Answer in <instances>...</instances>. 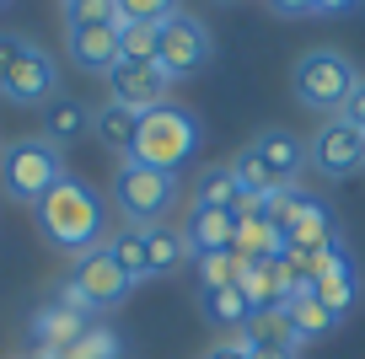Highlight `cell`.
I'll use <instances>...</instances> for the list:
<instances>
[{"label": "cell", "instance_id": "d4e9b609", "mask_svg": "<svg viewBox=\"0 0 365 359\" xmlns=\"http://www.w3.org/2000/svg\"><path fill=\"white\" fill-rule=\"evenodd\" d=\"M199 284H205V295H215V290H231L237 284V274H242V258L237 252H199Z\"/></svg>", "mask_w": 365, "mask_h": 359}, {"label": "cell", "instance_id": "f1b7e54d", "mask_svg": "<svg viewBox=\"0 0 365 359\" xmlns=\"http://www.w3.org/2000/svg\"><path fill=\"white\" fill-rule=\"evenodd\" d=\"M70 27H118L124 16H118V0H76V6H65Z\"/></svg>", "mask_w": 365, "mask_h": 359}, {"label": "cell", "instance_id": "f35d334b", "mask_svg": "<svg viewBox=\"0 0 365 359\" xmlns=\"http://www.w3.org/2000/svg\"><path fill=\"white\" fill-rule=\"evenodd\" d=\"M0 150H6V145H0Z\"/></svg>", "mask_w": 365, "mask_h": 359}, {"label": "cell", "instance_id": "3957f363", "mask_svg": "<svg viewBox=\"0 0 365 359\" xmlns=\"http://www.w3.org/2000/svg\"><path fill=\"white\" fill-rule=\"evenodd\" d=\"M59 177H65V156L48 140H16L0 150V188L16 204H38Z\"/></svg>", "mask_w": 365, "mask_h": 359}, {"label": "cell", "instance_id": "8fae6325", "mask_svg": "<svg viewBox=\"0 0 365 359\" xmlns=\"http://www.w3.org/2000/svg\"><path fill=\"white\" fill-rule=\"evenodd\" d=\"M108 91H113V102L129 108V113L167 108V76H161L156 65H113L108 70Z\"/></svg>", "mask_w": 365, "mask_h": 359}, {"label": "cell", "instance_id": "e0dca14e", "mask_svg": "<svg viewBox=\"0 0 365 359\" xmlns=\"http://www.w3.org/2000/svg\"><path fill=\"white\" fill-rule=\"evenodd\" d=\"M285 241H290V247H307V252H317V247H328V241H339V225H333V214L322 209L317 199H307V204L296 209V220H290Z\"/></svg>", "mask_w": 365, "mask_h": 359}, {"label": "cell", "instance_id": "836d02e7", "mask_svg": "<svg viewBox=\"0 0 365 359\" xmlns=\"http://www.w3.org/2000/svg\"><path fill=\"white\" fill-rule=\"evenodd\" d=\"M205 359H252V348H247V338H231V343H215Z\"/></svg>", "mask_w": 365, "mask_h": 359}, {"label": "cell", "instance_id": "4dcf8cb0", "mask_svg": "<svg viewBox=\"0 0 365 359\" xmlns=\"http://www.w3.org/2000/svg\"><path fill=\"white\" fill-rule=\"evenodd\" d=\"M27 48H33V43H27L22 33H0V86H6V76H11V70L22 65V54H27Z\"/></svg>", "mask_w": 365, "mask_h": 359}, {"label": "cell", "instance_id": "7c38bea8", "mask_svg": "<svg viewBox=\"0 0 365 359\" xmlns=\"http://www.w3.org/2000/svg\"><path fill=\"white\" fill-rule=\"evenodd\" d=\"M27 333H33L38 354H70V343L86 333V316H76V311H65L59 301H48V306L33 311V327H27Z\"/></svg>", "mask_w": 365, "mask_h": 359}, {"label": "cell", "instance_id": "d590c367", "mask_svg": "<svg viewBox=\"0 0 365 359\" xmlns=\"http://www.w3.org/2000/svg\"><path fill=\"white\" fill-rule=\"evenodd\" d=\"M252 348V343H247ZM252 359H296V354H285V348H252Z\"/></svg>", "mask_w": 365, "mask_h": 359}, {"label": "cell", "instance_id": "e575fe53", "mask_svg": "<svg viewBox=\"0 0 365 359\" xmlns=\"http://www.w3.org/2000/svg\"><path fill=\"white\" fill-rule=\"evenodd\" d=\"M354 6H360V0H317L322 16H344V11H354Z\"/></svg>", "mask_w": 365, "mask_h": 359}, {"label": "cell", "instance_id": "ac0fdd59", "mask_svg": "<svg viewBox=\"0 0 365 359\" xmlns=\"http://www.w3.org/2000/svg\"><path fill=\"white\" fill-rule=\"evenodd\" d=\"M91 129V113H86V102H76V97H54L43 108V140L48 145H70V140H81Z\"/></svg>", "mask_w": 365, "mask_h": 359}, {"label": "cell", "instance_id": "6da1fadb", "mask_svg": "<svg viewBox=\"0 0 365 359\" xmlns=\"http://www.w3.org/2000/svg\"><path fill=\"white\" fill-rule=\"evenodd\" d=\"M33 214H38V231H43V241H48V247H59V252H76V258H86V252L108 247V241H103V231H108L103 199H97V193H91L81 177H70V172L33 204Z\"/></svg>", "mask_w": 365, "mask_h": 359}, {"label": "cell", "instance_id": "74e56055", "mask_svg": "<svg viewBox=\"0 0 365 359\" xmlns=\"http://www.w3.org/2000/svg\"><path fill=\"white\" fill-rule=\"evenodd\" d=\"M0 6H6V0H0Z\"/></svg>", "mask_w": 365, "mask_h": 359}, {"label": "cell", "instance_id": "7402d4cb", "mask_svg": "<svg viewBox=\"0 0 365 359\" xmlns=\"http://www.w3.org/2000/svg\"><path fill=\"white\" fill-rule=\"evenodd\" d=\"M161 27L156 22H118V65H156Z\"/></svg>", "mask_w": 365, "mask_h": 359}, {"label": "cell", "instance_id": "d6a6232c", "mask_svg": "<svg viewBox=\"0 0 365 359\" xmlns=\"http://www.w3.org/2000/svg\"><path fill=\"white\" fill-rule=\"evenodd\" d=\"M274 16H312L317 11V0H269Z\"/></svg>", "mask_w": 365, "mask_h": 359}, {"label": "cell", "instance_id": "30bf717a", "mask_svg": "<svg viewBox=\"0 0 365 359\" xmlns=\"http://www.w3.org/2000/svg\"><path fill=\"white\" fill-rule=\"evenodd\" d=\"M312 295H317V301L328 306L339 322L354 311V301H360V263L349 258V247H344V241H333L328 263L312 274Z\"/></svg>", "mask_w": 365, "mask_h": 359}, {"label": "cell", "instance_id": "ffe728a7", "mask_svg": "<svg viewBox=\"0 0 365 359\" xmlns=\"http://www.w3.org/2000/svg\"><path fill=\"white\" fill-rule=\"evenodd\" d=\"M140 236H145V263H150V274H178L182 263L194 258V252H188V236H182V231L150 225V231H140Z\"/></svg>", "mask_w": 365, "mask_h": 359}, {"label": "cell", "instance_id": "44dd1931", "mask_svg": "<svg viewBox=\"0 0 365 359\" xmlns=\"http://www.w3.org/2000/svg\"><path fill=\"white\" fill-rule=\"evenodd\" d=\"M242 338H247L252 348H285V354L301 348V338H296V327H290L285 311H252L247 327H242Z\"/></svg>", "mask_w": 365, "mask_h": 359}, {"label": "cell", "instance_id": "277c9868", "mask_svg": "<svg viewBox=\"0 0 365 359\" xmlns=\"http://www.w3.org/2000/svg\"><path fill=\"white\" fill-rule=\"evenodd\" d=\"M113 193H118V209L124 220H135V231H150V225L167 220V209L178 204V177L172 172H156V167H140V161H118V177H113Z\"/></svg>", "mask_w": 365, "mask_h": 359}, {"label": "cell", "instance_id": "4316f807", "mask_svg": "<svg viewBox=\"0 0 365 359\" xmlns=\"http://www.w3.org/2000/svg\"><path fill=\"white\" fill-rule=\"evenodd\" d=\"M205 306H210V316H215L220 327H247V316H252V306H247V295L231 284V290H215V295H205Z\"/></svg>", "mask_w": 365, "mask_h": 359}, {"label": "cell", "instance_id": "5bb4252c", "mask_svg": "<svg viewBox=\"0 0 365 359\" xmlns=\"http://www.w3.org/2000/svg\"><path fill=\"white\" fill-rule=\"evenodd\" d=\"M252 150L263 156V167L274 172V182H279V188H290V182H296V172L307 167V140H296L290 129H263V135L252 140Z\"/></svg>", "mask_w": 365, "mask_h": 359}, {"label": "cell", "instance_id": "ba28073f", "mask_svg": "<svg viewBox=\"0 0 365 359\" xmlns=\"http://www.w3.org/2000/svg\"><path fill=\"white\" fill-rule=\"evenodd\" d=\"M70 284L81 290V301L91 306V311H113V306H124V295L135 290V284L124 279V269L113 263V252L97 247L86 252V258H76V274H70Z\"/></svg>", "mask_w": 365, "mask_h": 359}, {"label": "cell", "instance_id": "f546056e", "mask_svg": "<svg viewBox=\"0 0 365 359\" xmlns=\"http://www.w3.org/2000/svg\"><path fill=\"white\" fill-rule=\"evenodd\" d=\"M118 16L124 22H172L178 16V0H118Z\"/></svg>", "mask_w": 365, "mask_h": 359}, {"label": "cell", "instance_id": "2e32d148", "mask_svg": "<svg viewBox=\"0 0 365 359\" xmlns=\"http://www.w3.org/2000/svg\"><path fill=\"white\" fill-rule=\"evenodd\" d=\"M285 316H290V327H296L301 343H312V338H322V333H333V327H339V316H333L328 306L312 295V284H301V290L285 301Z\"/></svg>", "mask_w": 365, "mask_h": 359}, {"label": "cell", "instance_id": "cb8c5ba5", "mask_svg": "<svg viewBox=\"0 0 365 359\" xmlns=\"http://www.w3.org/2000/svg\"><path fill=\"white\" fill-rule=\"evenodd\" d=\"M108 252H113V263L124 269V279H129V284L150 279V263H145V236H140V231L113 236V241H108Z\"/></svg>", "mask_w": 365, "mask_h": 359}, {"label": "cell", "instance_id": "7a4b0ae2", "mask_svg": "<svg viewBox=\"0 0 365 359\" xmlns=\"http://www.w3.org/2000/svg\"><path fill=\"white\" fill-rule=\"evenodd\" d=\"M199 150V124L194 113L182 108H156V113H140V129H135V150H129V161H140V167H156V172H172L178 177V167H188Z\"/></svg>", "mask_w": 365, "mask_h": 359}, {"label": "cell", "instance_id": "484cf974", "mask_svg": "<svg viewBox=\"0 0 365 359\" xmlns=\"http://www.w3.org/2000/svg\"><path fill=\"white\" fill-rule=\"evenodd\" d=\"M124 354V343H118V333L113 327H103V322H86V333L70 343V354L65 359H118Z\"/></svg>", "mask_w": 365, "mask_h": 359}, {"label": "cell", "instance_id": "4fadbf2b", "mask_svg": "<svg viewBox=\"0 0 365 359\" xmlns=\"http://www.w3.org/2000/svg\"><path fill=\"white\" fill-rule=\"evenodd\" d=\"M182 236H188V252H231V241H237V214L231 209H205V204H194L188 209V225H182Z\"/></svg>", "mask_w": 365, "mask_h": 359}, {"label": "cell", "instance_id": "9c48e42d", "mask_svg": "<svg viewBox=\"0 0 365 359\" xmlns=\"http://www.w3.org/2000/svg\"><path fill=\"white\" fill-rule=\"evenodd\" d=\"M0 97L16 102V108H48V102L59 97V65L43 54V48H27L22 65L6 76V86H0Z\"/></svg>", "mask_w": 365, "mask_h": 359}, {"label": "cell", "instance_id": "5b68a950", "mask_svg": "<svg viewBox=\"0 0 365 359\" xmlns=\"http://www.w3.org/2000/svg\"><path fill=\"white\" fill-rule=\"evenodd\" d=\"M354 80H360V70H354L344 54L312 48V54H301V65H296V97L307 102V108H317V113H333V108L344 113Z\"/></svg>", "mask_w": 365, "mask_h": 359}, {"label": "cell", "instance_id": "1f68e13d", "mask_svg": "<svg viewBox=\"0 0 365 359\" xmlns=\"http://www.w3.org/2000/svg\"><path fill=\"white\" fill-rule=\"evenodd\" d=\"M344 118H349V124H360L365 129V76L354 80V91H349V102H344Z\"/></svg>", "mask_w": 365, "mask_h": 359}, {"label": "cell", "instance_id": "52a82bcc", "mask_svg": "<svg viewBox=\"0 0 365 359\" xmlns=\"http://www.w3.org/2000/svg\"><path fill=\"white\" fill-rule=\"evenodd\" d=\"M210 33H205V22H194V16H172V22H161V59H156V70L167 80H182V76H194V70H205L210 65Z\"/></svg>", "mask_w": 365, "mask_h": 359}, {"label": "cell", "instance_id": "603a6c76", "mask_svg": "<svg viewBox=\"0 0 365 359\" xmlns=\"http://www.w3.org/2000/svg\"><path fill=\"white\" fill-rule=\"evenodd\" d=\"M237 193H242V182H237L231 167H205L199 172V188H194V204H205V209H231Z\"/></svg>", "mask_w": 365, "mask_h": 359}, {"label": "cell", "instance_id": "8992f818", "mask_svg": "<svg viewBox=\"0 0 365 359\" xmlns=\"http://www.w3.org/2000/svg\"><path fill=\"white\" fill-rule=\"evenodd\" d=\"M307 161L322 177H354V172L365 167V129L349 124L344 113L322 118V129L307 140Z\"/></svg>", "mask_w": 365, "mask_h": 359}, {"label": "cell", "instance_id": "8d00e7d4", "mask_svg": "<svg viewBox=\"0 0 365 359\" xmlns=\"http://www.w3.org/2000/svg\"><path fill=\"white\" fill-rule=\"evenodd\" d=\"M65 6H76V0H65Z\"/></svg>", "mask_w": 365, "mask_h": 359}, {"label": "cell", "instance_id": "d6986e66", "mask_svg": "<svg viewBox=\"0 0 365 359\" xmlns=\"http://www.w3.org/2000/svg\"><path fill=\"white\" fill-rule=\"evenodd\" d=\"M135 129H140V113L118 108V102H108V108L91 113V135H97V145L103 150H135Z\"/></svg>", "mask_w": 365, "mask_h": 359}, {"label": "cell", "instance_id": "83f0119b", "mask_svg": "<svg viewBox=\"0 0 365 359\" xmlns=\"http://www.w3.org/2000/svg\"><path fill=\"white\" fill-rule=\"evenodd\" d=\"M231 172H237V182H242V188H247V193H279V182H274V172L269 167H263V156H258V150H242V156L237 161H231Z\"/></svg>", "mask_w": 365, "mask_h": 359}, {"label": "cell", "instance_id": "9a60e30c", "mask_svg": "<svg viewBox=\"0 0 365 359\" xmlns=\"http://www.w3.org/2000/svg\"><path fill=\"white\" fill-rule=\"evenodd\" d=\"M65 43H70V59L91 76H108L118 65V27H70Z\"/></svg>", "mask_w": 365, "mask_h": 359}]
</instances>
